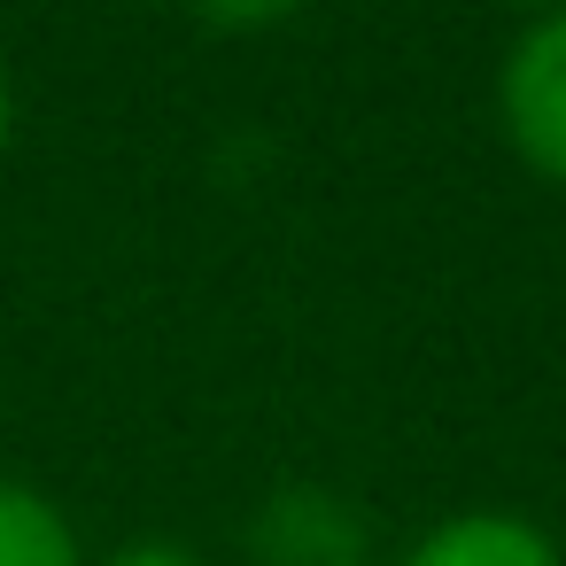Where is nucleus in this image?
Returning <instances> with one entry per match:
<instances>
[{"instance_id":"nucleus-3","label":"nucleus","mask_w":566,"mask_h":566,"mask_svg":"<svg viewBox=\"0 0 566 566\" xmlns=\"http://www.w3.org/2000/svg\"><path fill=\"white\" fill-rule=\"evenodd\" d=\"M396 566H566L558 535L527 512H504V504H465V512H442L434 527H419Z\"/></svg>"},{"instance_id":"nucleus-7","label":"nucleus","mask_w":566,"mask_h":566,"mask_svg":"<svg viewBox=\"0 0 566 566\" xmlns=\"http://www.w3.org/2000/svg\"><path fill=\"white\" fill-rule=\"evenodd\" d=\"M9 156H17V78L0 63V171H9Z\"/></svg>"},{"instance_id":"nucleus-2","label":"nucleus","mask_w":566,"mask_h":566,"mask_svg":"<svg viewBox=\"0 0 566 566\" xmlns=\"http://www.w3.org/2000/svg\"><path fill=\"white\" fill-rule=\"evenodd\" d=\"M249 566H373V527L342 489L287 481L249 512Z\"/></svg>"},{"instance_id":"nucleus-8","label":"nucleus","mask_w":566,"mask_h":566,"mask_svg":"<svg viewBox=\"0 0 566 566\" xmlns=\"http://www.w3.org/2000/svg\"><path fill=\"white\" fill-rule=\"evenodd\" d=\"M520 9H527V17H543V9H566V0H520Z\"/></svg>"},{"instance_id":"nucleus-4","label":"nucleus","mask_w":566,"mask_h":566,"mask_svg":"<svg viewBox=\"0 0 566 566\" xmlns=\"http://www.w3.org/2000/svg\"><path fill=\"white\" fill-rule=\"evenodd\" d=\"M0 566H86L78 520L17 473H0Z\"/></svg>"},{"instance_id":"nucleus-6","label":"nucleus","mask_w":566,"mask_h":566,"mask_svg":"<svg viewBox=\"0 0 566 566\" xmlns=\"http://www.w3.org/2000/svg\"><path fill=\"white\" fill-rule=\"evenodd\" d=\"M102 566H202V551H187L179 535H133V543H117Z\"/></svg>"},{"instance_id":"nucleus-1","label":"nucleus","mask_w":566,"mask_h":566,"mask_svg":"<svg viewBox=\"0 0 566 566\" xmlns=\"http://www.w3.org/2000/svg\"><path fill=\"white\" fill-rule=\"evenodd\" d=\"M496 133L520 171L543 187H566V9L527 17L496 55Z\"/></svg>"},{"instance_id":"nucleus-5","label":"nucleus","mask_w":566,"mask_h":566,"mask_svg":"<svg viewBox=\"0 0 566 566\" xmlns=\"http://www.w3.org/2000/svg\"><path fill=\"white\" fill-rule=\"evenodd\" d=\"M187 17H202L210 32H272V24H287L303 0H179Z\"/></svg>"}]
</instances>
